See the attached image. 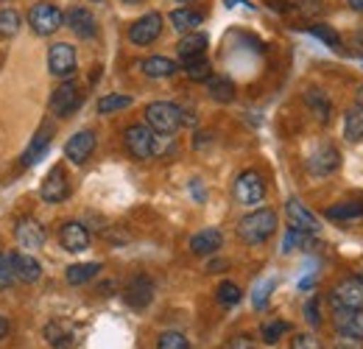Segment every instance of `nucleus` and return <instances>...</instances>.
<instances>
[{
	"label": "nucleus",
	"mask_w": 363,
	"mask_h": 349,
	"mask_svg": "<svg viewBox=\"0 0 363 349\" xmlns=\"http://www.w3.org/2000/svg\"><path fill=\"white\" fill-rule=\"evenodd\" d=\"M277 232V213L263 207V210H255L249 216L238 221V238L246 243V246H260L266 243Z\"/></svg>",
	"instance_id": "nucleus-1"
},
{
	"label": "nucleus",
	"mask_w": 363,
	"mask_h": 349,
	"mask_svg": "<svg viewBox=\"0 0 363 349\" xmlns=\"http://www.w3.org/2000/svg\"><path fill=\"white\" fill-rule=\"evenodd\" d=\"M162 140H165V134H157L148 123H135L123 134V143H126V148L135 160L160 157L162 154Z\"/></svg>",
	"instance_id": "nucleus-2"
},
{
	"label": "nucleus",
	"mask_w": 363,
	"mask_h": 349,
	"mask_svg": "<svg viewBox=\"0 0 363 349\" xmlns=\"http://www.w3.org/2000/svg\"><path fill=\"white\" fill-rule=\"evenodd\" d=\"M145 123L157 134L174 137L182 129V106L171 104V101H154L145 106Z\"/></svg>",
	"instance_id": "nucleus-3"
},
{
	"label": "nucleus",
	"mask_w": 363,
	"mask_h": 349,
	"mask_svg": "<svg viewBox=\"0 0 363 349\" xmlns=\"http://www.w3.org/2000/svg\"><path fill=\"white\" fill-rule=\"evenodd\" d=\"M28 26H31V31L37 37H50L65 26V14H62V9L56 3L40 0V3H34L28 9Z\"/></svg>",
	"instance_id": "nucleus-4"
},
{
	"label": "nucleus",
	"mask_w": 363,
	"mask_h": 349,
	"mask_svg": "<svg viewBox=\"0 0 363 349\" xmlns=\"http://www.w3.org/2000/svg\"><path fill=\"white\" fill-rule=\"evenodd\" d=\"M308 174L324 179V176L335 174L341 168V151L333 145V143H318L316 148L308 154Z\"/></svg>",
	"instance_id": "nucleus-5"
},
{
	"label": "nucleus",
	"mask_w": 363,
	"mask_h": 349,
	"mask_svg": "<svg viewBox=\"0 0 363 349\" xmlns=\"http://www.w3.org/2000/svg\"><path fill=\"white\" fill-rule=\"evenodd\" d=\"M79 67V56L76 48L70 43H53L48 48V70L56 79H70Z\"/></svg>",
	"instance_id": "nucleus-6"
},
{
	"label": "nucleus",
	"mask_w": 363,
	"mask_h": 349,
	"mask_svg": "<svg viewBox=\"0 0 363 349\" xmlns=\"http://www.w3.org/2000/svg\"><path fill=\"white\" fill-rule=\"evenodd\" d=\"M238 204H246V207H255L266 199V182L257 171H243V174L235 179V187H232Z\"/></svg>",
	"instance_id": "nucleus-7"
},
{
	"label": "nucleus",
	"mask_w": 363,
	"mask_h": 349,
	"mask_svg": "<svg viewBox=\"0 0 363 349\" xmlns=\"http://www.w3.org/2000/svg\"><path fill=\"white\" fill-rule=\"evenodd\" d=\"M160 34H162V14L160 11H148V14L137 17L135 23L129 26V43L137 45V48L157 43Z\"/></svg>",
	"instance_id": "nucleus-8"
},
{
	"label": "nucleus",
	"mask_w": 363,
	"mask_h": 349,
	"mask_svg": "<svg viewBox=\"0 0 363 349\" xmlns=\"http://www.w3.org/2000/svg\"><path fill=\"white\" fill-rule=\"evenodd\" d=\"M79 104H82V92H79V84L76 82H70V79H65L59 87L53 89V95H50V112L56 115V118H70L76 109H79Z\"/></svg>",
	"instance_id": "nucleus-9"
},
{
	"label": "nucleus",
	"mask_w": 363,
	"mask_h": 349,
	"mask_svg": "<svg viewBox=\"0 0 363 349\" xmlns=\"http://www.w3.org/2000/svg\"><path fill=\"white\" fill-rule=\"evenodd\" d=\"M67 196H70V179H67L62 165H53L40 184V199L45 204H62Z\"/></svg>",
	"instance_id": "nucleus-10"
},
{
	"label": "nucleus",
	"mask_w": 363,
	"mask_h": 349,
	"mask_svg": "<svg viewBox=\"0 0 363 349\" xmlns=\"http://www.w3.org/2000/svg\"><path fill=\"white\" fill-rule=\"evenodd\" d=\"M333 327L338 336L363 341V307H333Z\"/></svg>",
	"instance_id": "nucleus-11"
},
{
	"label": "nucleus",
	"mask_w": 363,
	"mask_h": 349,
	"mask_svg": "<svg viewBox=\"0 0 363 349\" xmlns=\"http://www.w3.org/2000/svg\"><path fill=\"white\" fill-rule=\"evenodd\" d=\"M333 307H363V279L361 277H344L333 294H330Z\"/></svg>",
	"instance_id": "nucleus-12"
},
{
	"label": "nucleus",
	"mask_w": 363,
	"mask_h": 349,
	"mask_svg": "<svg viewBox=\"0 0 363 349\" xmlns=\"http://www.w3.org/2000/svg\"><path fill=\"white\" fill-rule=\"evenodd\" d=\"M92 151H95V131H90V129L76 131V134L65 143V157H67V162H73V165H84L92 157Z\"/></svg>",
	"instance_id": "nucleus-13"
},
{
	"label": "nucleus",
	"mask_w": 363,
	"mask_h": 349,
	"mask_svg": "<svg viewBox=\"0 0 363 349\" xmlns=\"http://www.w3.org/2000/svg\"><path fill=\"white\" fill-rule=\"evenodd\" d=\"M65 26H67L79 40H92V37L98 34V23H95V17H92L90 9H84V6H73V9H67V14H65Z\"/></svg>",
	"instance_id": "nucleus-14"
},
{
	"label": "nucleus",
	"mask_w": 363,
	"mask_h": 349,
	"mask_svg": "<svg viewBox=\"0 0 363 349\" xmlns=\"http://www.w3.org/2000/svg\"><path fill=\"white\" fill-rule=\"evenodd\" d=\"M14 238H17V246H23L26 252H34L45 243V229L37 218H20L14 226Z\"/></svg>",
	"instance_id": "nucleus-15"
},
{
	"label": "nucleus",
	"mask_w": 363,
	"mask_h": 349,
	"mask_svg": "<svg viewBox=\"0 0 363 349\" xmlns=\"http://www.w3.org/2000/svg\"><path fill=\"white\" fill-rule=\"evenodd\" d=\"M9 262L14 268V277L20 282H37L43 277V262L37 257H31V252H9Z\"/></svg>",
	"instance_id": "nucleus-16"
},
{
	"label": "nucleus",
	"mask_w": 363,
	"mask_h": 349,
	"mask_svg": "<svg viewBox=\"0 0 363 349\" xmlns=\"http://www.w3.org/2000/svg\"><path fill=\"white\" fill-rule=\"evenodd\" d=\"M285 216H288V223L294 226V229H299V232H308V235H316L318 232V218L299 201V199H288V204H285Z\"/></svg>",
	"instance_id": "nucleus-17"
},
{
	"label": "nucleus",
	"mask_w": 363,
	"mask_h": 349,
	"mask_svg": "<svg viewBox=\"0 0 363 349\" xmlns=\"http://www.w3.org/2000/svg\"><path fill=\"white\" fill-rule=\"evenodd\" d=\"M59 243L67 252H84V249H90V232L79 221H65L59 229Z\"/></svg>",
	"instance_id": "nucleus-18"
},
{
	"label": "nucleus",
	"mask_w": 363,
	"mask_h": 349,
	"mask_svg": "<svg viewBox=\"0 0 363 349\" xmlns=\"http://www.w3.org/2000/svg\"><path fill=\"white\" fill-rule=\"evenodd\" d=\"M221 246H224V235H221V229H216V226H207V229H201V232H196V235L190 238V252L199 255V257L216 255Z\"/></svg>",
	"instance_id": "nucleus-19"
},
{
	"label": "nucleus",
	"mask_w": 363,
	"mask_h": 349,
	"mask_svg": "<svg viewBox=\"0 0 363 349\" xmlns=\"http://www.w3.org/2000/svg\"><path fill=\"white\" fill-rule=\"evenodd\" d=\"M126 302L137 310H143L145 305H151V299H154V282L145 277V274H137L129 279V285H126Z\"/></svg>",
	"instance_id": "nucleus-20"
},
{
	"label": "nucleus",
	"mask_w": 363,
	"mask_h": 349,
	"mask_svg": "<svg viewBox=\"0 0 363 349\" xmlns=\"http://www.w3.org/2000/svg\"><path fill=\"white\" fill-rule=\"evenodd\" d=\"M45 341L56 349H70L79 341V330L70 321H50L45 327Z\"/></svg>",
	"instance_id": "nucleus-21"
},
{
	"label": "nucleus",
	"mask_w": 363,
	"mask_h": 349,
	"mask_svg": "<svg viewBox=\"0 0 363 349\" xmlns=\"http://www.w3.org/2000/svg\"><path fill=\"white\" fill-rule=\"evenodd\" d=\"M50 140H53V129H50V123H43L37 134L31 137V143H28V148H26V154H23V165L28 168V165H37L43 157H45L48 145H50Z\"/></svg>",
	"instance_id": "nucleus-22"
},
{
	"label": "nucleus",
	"mask_w": 363,
	"mask_h": 349,
	"mask_svg": "<svg viewBox=\"0 0 363 349\" xmlns=\"http://www.w3.org/2000/svg\"><path fill=\"white\" fill-rule=\"evenodd\" d=\"M207 43H210V37H207V34H201V31H190V34H184V37L179 40V45H177V53H179L182 62L199 59V56H204Z\"/></svg>",
	"instance_id": "nucleus-23"
},
{
	"label": "nucleus",
	"mask_w": 363,
	"mask_h": 349,
	"mask_svg": "<svg viewBox=\"0 0 363 349\" xmlns=\"http://www.w3.org/2000/svg\"><path fill=\"white\" fill-rule=\"evenodd\" d=\"M140 70L148 79H168V76H174L179 70V65L174 59H168V56H148V59L140 62Z\"/></svg>",
	"instance_id": "nucleus-24"
},
{
	"label": "nucleus",
	"mask_w": 363,
	"mask_h": 349,
	"mask_svg": "<svg viewBox=\"0 0 363 349\" xmlns=\"http://www.w3.org/2000/svg\"><path fill=\"white\" fill-rule=\"evenodd\" d=\"M168 20H171V26H174L179 34H190V31L199 28V23L204 20V14L196 11V9H190V6H182V9H174V11L168 14Z\"/></svg>",
	"instance_id": "nucleus-25"
},
{
	"label": "nucleus",
	"mask_w": 363,
	"mask_h": 349,
	"mask_svg": "<svg viewBox=\"0 0 363 349\" xmlns=\"http://www.w3.org/2000/svg\"><path fill=\"white\" fill-rule=\"evenodd\" d=\"M305 104L311 106V112L318 118V123H330V121H333V101H330L318 87L305 92Z\"/></svg>",
	"instance_id": "nucleus-26"
},
{
	"label": "nucleus",
	"mask_w": 363,
	"mask_h": 349,
	"mask_svg": "<svg viewBox=\"0 0 363 349\" xmlns=\"http://www.w3.org/2000/svg\"><path fill=\"white\" fill-rule=\"evenodd\" d=\"M344 137L350 143H361L363 140V106H350L344 115Z\"/></svg>",
	"instance_id": "nucleus-27"
},
{
	"label": "nucleus",
	"mask_w": 363,
	"mask_h": 349,
	"mask_svg": "<svg viewBox=\"0 0 363 349\" xmlns=\"http://www.w3.org/2000/svg\"><path fill=\"white\" fill-rule=\"evenodd\" d=\"M98 274H101V262H76V265H70L65 271V279L70 285H84V282H90L92 277H98Z\"/></svg>",
	"instance_id": "nucleus-28"
},
{
	"label": "nucleus",
	"mask_w": 363,
	"mask_h": 349,
	"mask_svg": "<svg viewBox=\"0 0 363 349\" xmlns=\"http://www.w3.org/2000/svg\"><path fill=\"white\" fill-rule=\"evenodd\" d=\"M207 95L213 101H218V104H229L235 98V84L224 76H210L207 79Z\"/></svg>",
	"instance_id": "nucleus-29"
},
{
	"label": "nucleus",
	"mask_w": 363,
	"mask_h": 349,
	"mask_svg": "<svg viewBox=\"0 0 363 349\" xmlns=\"http://www.w3.org/2000/svg\"><path fill=\"white\" fill-rule=\"evenodd\" d=\"M324 216H327V218H333V221L361 218V216H363V201H341V204L330 207Z\"/></svg>",
	"instance_id": "nucleus-30"
},
{
	"label": "nucleus",
	"mask_w": 363,
	"mask_h": 349,
	"mask_svg": "<svg viewBox=\"0 0 363 349\" xmlns=\"http://www.w3.org/2000/svg\"><path fill=\"white\" fill-rule=\"evenodd\" d=\"M126 106H132V98L121 95V92H112V95H104L98 101V115H112V112H121Z\"/></svg>",
	"instance_id": "nucleus-31"
},
{
	"label": "nucleus",
	"mask_w": 363,
	"mask_h": 349,
	"mask_svg": "<svg viewBox=\"0 0 363 349\" xmlns=\"http://www.w3.org/2000/svg\"><path fill=\"white\" fill-rule=\"evenodd\" d=\"M184 73H187V79H193V82H207V79L213 76V67H210V62H207L204 56H199V59L184 62Z\"/></svg>",
	"instance_id": "nucleus-32"
},
{
	"label": "nucleus",
	"mask_w": 363,
	"mask_h": 349,
	"mask_svg": "<svg viewBox=\"0 0 363 349\" xmlns=\"http://www.w3.org/2000/svg\"><path fill=\"white\" fill-rule=\"evenodd\" d=\"M20 14L14 9H0V37H14L20 31Z\"/></svg>",
	"instance_id": "nucleus-33"
},
{
	"label": "nucleus",
	"mask_w": 363,
	"mask_h": 349,
	"mask_svg": "<svg viewBox=\"0 0 363 349\" xmlns=\"http://www.w3.org/2000/svg\"><path fill=\"white\" fill-rule=\"evenodd\" d=\"M157 349H190V341L182 336L179 330H165L157 338Z\"/></svg>",
	"instance_id": "nucleus-34"
},
{
	"label": "nucleus",
	"mask_w": 363,
	"mask_h": 349,
	"mask_svg": "<svg viewBox=\"0 0 363 349\" xmlns=\"http://www.w3.org/2000/svg\"><path fill=\"white\" fill-rule=\"evenodd\" d=\"M308 34H311V37H318L321 43L330 45V48H338V45H341L338 31H335V28H330L327 23H316V26H311V28H308Z\"/></svg>",
	"instance_id": "nucleus-35"
},
{
	"label": "nucleus",
	"mask_w": 363,
	"mask_h": 349,
	"mask_svg": "<svg viewBox=\"0 0 363 349\" xmlns=\"http://www.w3.org/2000/svg\"><path fill=\"white\" fill-rule=\"evenodd\" d=\"M308 246H311V238H308V232H299V229L288 226V235H285V240H282V252H294V249H308Z\"/></svg>",
	"instance_id": "nucleus-36"
},
{
	"label": "nucleus",
	"mask_w": 363,
	"mask_h": 349,
	"mask_svg": "<svg viewBox=\"0 0 363 349\" xmlns=\"http://www.w3.org/2000/svg\"><path fill=\"white\" fill-rule=\"evenodd\" d=\"M288 330H291L288 321H269V324H263V330H260L263 344H279V338H282Z\"/></svg>",
	"instance_id": "nucleus-37"
},
{
	"label": "nucleus",
	"mask_w": 363,
	"mask_h": 349,
	"mask_svg": "<svg viewBox=\"0 0 363 349\" xmlns=\"http://www.w3.org/2000/svg\"><path fill=\"white\" fill-rule=\"evenodd\" d=\"M216 297H218V302H221L224 307H232V305H238V302H240V297H243V294H240V288H238L235 282H229L227 279V282H221V285H218Z\"/></svg>",
	"instance_id": "nucleus-38"
},
{
	"label": "nucleus",
	"mask_w": 363,
	"mask_h": 349,
	"mask_svg": "<svg viewBox=\"0 0 363 349\" xmlns=\"http://www.w3.org/2000/svg\"><path fill=\"white\" fill-rule=\"evenodd\" d=\"M14 279H17V277H14V268H11V262H9V255L0 252V291H9Z\"/></svg>",
	"instance_id": "nucleus-39"
},
{
	"label": "nucleus",
	"mask_w": 363,
	"mask_h": 349,
	"mask_svg": "<svg viewBox=\"0 0 363 349\" xmlns=\"http://www.w3.org/2000/svg\"><path fill=\"white\" fill-rule=\"evenodd\" d=\"M291 349H324V347H321V341H318L316 336H311V333H299V336L291 338Z\"/></svg>",
	"instance_id": "nucleus-40"
},
{
	"label": "nucleus",
	"mask_w": 363,
	"mask_h": 349,
	"mask_svg": "<svg viewBox=\"0 0 363 349\" xmlns=\"http://www.w3.org/2000/svg\"><path fill=\"white\" fill-rule=\"evenodd\" d=\"M305 318L311 321V327H318L321 324V316H318V299L313 297L308 305H305Z\"/></svg>",
	"instance_id": "nucleus-41"
},
{
	"label": "nucleus",
	"mask_w": 363,
	"mask_h": 349,
	"mask_svg": "<svg viewBox=\"0 0 363 349\" xmlns=\"http://www.w3.org/2000/svg\"><path fill=\"white\" fill-rule=\"evenodd\" d=\"M335 349H363V341L361 338H350V336H338Z\"/></svg>",
	"instance_id": "nucleus-42"
},
{
	"label": "nucleus",
	"mask_w": 363,
	"mask_h": 349,
	"mask_svg": "<svg viewBox=\"0 0 363 349\" xmlns=\"http://www.w3.org/2000/svg\"><path fill=\"white\" fill-rule=\"evenodd\" d=\"M224 349H255V341L249 336H235Z\"/></svg>",
	"instance_id": "nucleus-43"
},
{
	"label": "nucleus",
	"mask_w": 363,
	"mask_h": 349,
	"mask_svg": "<svg viewBox=\"0 0 363 349\" xmlns=\"http://www.w3.org/2000/svg\"><path fill=\"white\" fill-rule=\"evenodd\" d=\"M272 288H274V282L269 279L266 285H260L257 288V297H255V307H263L266 305V299H269V294H272Z\"/></svg>",
	"instance_id": "nucleus-44"
},
{
	"label": "nucleus",
	"mask_w": 363,
	"mask_h": 349,
	"mask_svg": "<svg viewBox=\"0 0 363 349\" xmlns=\"http://www.w3.org/2000/svg\"><path fill=\"white\" fill-rule=\"evenodd\" d=\"M224 268H227V262L224 260H216V262H210V265H207V271H224Z\"/></svg>",
	"instance_id": "nucleus-45"
},
{
	"label": "nucleus",
	"mask_w": 363,
	"mask_h": 349,
	"mask_svg": "<svg viewBox=\"0 0 363 349\" xmlns=\"http://www.w3.org/2000/svg\"><path fill=\"white\" fill-rule=\"evenodd\" d=\"M6 336H9V321H6L3 316H0V341H3Z\"/></svg>",
	"instance_id": "nucleus-46"
},
{
	"label": "nucleus",
	"mask_w": 363,
	"mask_h": 349,
	"mask_svg": "<svg viewBox=\"0 0 363 349\" xmlns=\"http://www.w3.org/2000/svg\"><path fill=\"white\" fill-rule=\"evenodd\" d=\"M347 3H350L355 11H363V0H347Z\"/></svg>",
	"instance_id": "nucleus-47"
},
{
	"label": "nucleus",
	"mask_w": 363,
	"mask_h": 349,
	"mask_svg": "<svg viewBox=\"0 0 363 349\" xmlns=\"http://www.w3.org/2000/svg\"><path fill=\"white\" fill-rule=\"evenodd\" d=\"M355 104H358V106H363V87L358 89V95H355Z\"/></svg>",
	"instance_id": "nucleus-48"
},
{
	"label": "nucleus",
	"mask_w": 363,
	"mask_h": 349,
	"mask_svg": "<svg viewBox=\"0 0 363 349\" xmlns=\"http://www.w3.org/2000/svg\"><path fill=\"white\" fill-rule=\"evenodd\" d=\"M121 3H126V6H140L143 0H121Z\"/></svg>",
	"instance_id": "nucleus-49"
},
{
	"label": "nucleus",
	"mask_w": 363,
	"mask_h": 349,
	"mask_svg": "<svg viewBox=\"0 0 363 349\" xmlns=\"http://www.w3.org/2000/svg\"><path fill=\"white\" fill-rule=\"evenodd\" d=\"M235 3H238V0H227V6H235Z\"/></svg>",
	"instance_id": "nucleus-50"
},
{
	"label": "nucleus",
	"mask_w": 363,
	"mask_h": 349,
	"mask_svg": "<svg viewBox=\"0 0 363 349\" xmlns=\"http://www.w3.org/2000/svg\"><path fill=\"white\" fill-rule=\"evenodd\" d=\"M179 3H190V0H179Z\"/></svg>",
	"instance_id": "nucleus-51"
},
{
	"label": "nucleus",
	"mask_w": 363,
	"mask_h": 349,
	"mask_svg": "<svg viewBox=\"0 0 363 349\" xmlns=\"http://www.w3.org/2000/svg\"><path fill=\"white\" fill-rule=\"evenodd\" d=\"M95 3H101V0H95Z\"/></svg>",
	"instance_id": "nucleus-52"
}]
</instances>
